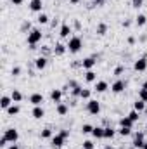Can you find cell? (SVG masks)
<instances>
[{
    "label": "cell",
    "instance_id": "cell-37",
    "mask_svg": "<svg viewBox=\"0 0 147 149\" xmlns=\"http://www.w3.org/2000/svg\"><path fill=\"white\" fill-rule=\"evenodd\" d=\"M139 99L144 101V102H147V90L146 88H140V90H139Z\"/></svg>",
    "mask_w": 147,
    "mask_h": 149
},
{
    "label": "cell",
    "instance_id": "cell-4",
    "mask_svg": "<svg viewBox=\"0 0 147 149\" xmlns=\"http://www.w3.org/2000/svg\"><path fill=\"white\" fill-rule=\"evenodd\" d=\"M3 137H5L10 144H14V142L19 141V132H17L16 128H5V130H3Z\"/></svg>",
    "mask_w": 147,
    "mask_h": 149
},
{
    "label": "cell",
    "instance_id": "cell-14",
    "mask_svg": "<svg viewBox=\"0 0 147 149\" xmlns=\"http://www.w3.org/2000/svg\"><path fill=\"white\" fill-rule=\"evenodd\" d=\"M14 104V101H12V97L10 95H2V99H0V108L5 111V109H9L10 106Z\"/></svg>",
    "mask_w": 147,
    "mask_h": 149
},
{
    "label": "cell",
    "instance_id": "cell-6",
    "mask_svg": "<svg viewBox=\"0 0 147 149\" xmlns=\"http://www.w3.org/2000/svg\"><path fill=\"white\" fill-rule=\"evenodd\" d=\"M126 85H128L126 80H119V78H118V80L111 85V90H112V94H121V92H125Z\"/></svg>",
    "mask_w": 147,
    "mask_h": 149
},
{
    "label": "cell",
    "instance_id": "cell-35",
    "mask_svg": "<svg viewBox=\"0 0 147 149\" xmlns=\"http://www.w3.org/2000/svg\"><path fill=\"white\" fill-rule=\"evenodd\" d=\"M81 90H83V87H81V85H76V87L71 88V95H73V97H80V95H81Z\"/></svg>",
    "mask_w": 147,
    "mask_h": 149
},
{
    "label": "cell",
    "instance_id": "cell-12",
    "mask_svg": "<svg viewBox=\"0 0 147 149\" xmlns=\"http://www.w3.org/2000/svg\"><path fill=\"white\" fill-rule=\"evenodd\" d=\"M107 88H109V83H107L106 80H97V81H95V87H94V90H95L97 94H104Z\"/></svg>",
    "mask_w": 147,
    "mask_h": 149
},
{
    "label": "cell",
    "instance_id": "cell-17",
    "mask_svg": "<svg viewBox=\"0 0 147 149\" xmlns=\"http://www.w3.org/2000/svg\"><path fill=\"white\" fill-rule=\"evenodd\" d=\"M30 9L33 10V12H42V9H43V2L42 0H30Z\"/></svg>",
    "mask_w": 147,
    "mask_h": 149
},
{
    "label": "cell",
    "instance_id": "cell-22",
    "mask_svg": "<svg viewBox=\"0 0 147 149\" xmlns=\"http://www.w3.org/2000/svg\"><path fill=\"white\" fill-rule=\"evenodd\" d=\"M133 125H135V121H132L128 116H123L121 120H119V127H126V128H133Z\"/></svg>",
    "mask_w": 147,
    "mask_h": 149
},
{
    "label": "cell",
    "instance_id": "cell-41",
    "mask_svg": "<svg viewBox=\"0 0 147 149\" xmlns=\"http://www.w3.org/2000/svg\"><path fill=\"white\" fill-rule=\"evenodd\" d=\"M132 5H133L135 9H140V7L144 5V0H132Z\"/></svg>",
    "mask_w": 147,
    "mask_h": 149
},
{
    "label": "cell",
    "instance_id": "cell-38",
    "mask_svg": "<svg viewBox=\"0 0 147 149\" xmlns=\"http://www.w3.org/2000/svg\"><path fill=\"white\" fill-rule=\"evenodd\" d=\"M123 73H125V66H118V68L114 70V76H121Z\"/></svg>",
    "mask_w": 147,
    "mask_h": 149
},
{
    "label": "cell",
    "instance_id": "cell-7",
    "mask_svg": "<svg viewBox=\"0 0 147 149\" xmlns=\"http://www.w3.org/2000/svg\"><path fill=\"white\" fill-rule=\"evenodd\" d=\"M133 70H135L137 73H142V71H146V70H147V56L139 57V59L133 63Z\"/></svg>",
    "mask_w": 147,
    "mask_h": 149
},
{
    "label": "cell",
    "instance_id": "cell-51",
    "mask_svg": "<svg viewBox=\"0 0 147 149\" xmlns=\"http://www.w3.org/2000/svg\"><path fill=\"white\" fill-rule=\"evenodd\" d=\"M140 42H147V35H142L140 37Z\"/></svg>",
    "mask_w": 147,
    "mask_h": 149
},
{
    "label": "cell",
    "instance_id": "cell-24",
    "mask_svg": "<svg viewBox=\"0 0 147 149\" xmlns=\"http://www.w3.org/2000/svg\"><path fill=\"white\" fill-rule=\"evenodd\" d=\"M5 113H7V116H16V114H19V113H21V108L14 102L9 109H5Z\"/></svg>",
    "mask_w": 147,
    "mask_h": 149
},
{
    "label": "cell",
    "instance_id": "cell-10",
    "mask_svg": "<svg viewBox=\"0 0 147 149\" xmlns=\"http://www.w3.org/2000/svg\"><path fill=\"white\" fill-rule=\"evenodd\" d=\"M62 88H52L50 90V101L52 102H55V104H59L61 101H62Z\"/></svg>",
    "mask_w": 147,
    "mask_h": 149
},
{
    "label": "cell",
    "instance_id": "cell-31",
    "mask_svg": "<svg viewBox=\"0 0 147 149\" xmlns=\"http://www.w3.org/2000/svg\"><path fill=\"white\" fill-rule=\"evenodd\" d=\"M49 19H50V17H49L45 12H40V14H38V17H37L38 24H49Z\"/></svg>",
    "mask_w": 147,
    "mask_h": 149
},
{
    "label": "cell",
    "instance_id": "cell-29",
    "mask_svg": "<svg viewBox=\"0 0 147 149\" xmlns=\"http://www.w3.org/2000/svg\"><path fill=\"white\" fill-rule=\"evenodd\" d=\"M31 30H33V28H31V23H30L28 19H26V21H23V24H21V33H26V35H28Z\"/></svg>",
    "mask_w": 147,
    "mask_h": 149
},
{
    "label": "cell",
    "instance_id": "cell-50",
    "mask_svg": "<svg viewBox=\"0 0 147 149\" xmlns=\"http://www.w3.org/2000/svg\"><path fill=\"white\" fill-rule=\"evenodd\" d=\"M74 28H76V30H80V28H81V24H80V21H78V19L74 21Z\"/></svg>",
    "mask_w": 147,
    "mask_h": 149
},
{
    "label": "cell",
    "instance_id": "cell-48",
    "mask_svg": "<svg viewBox=\"0 0 147 149\" xmlns=\"http://www.w3.org/2000/svg\"><path fill=\"white\" fill-rule=\"evenodd\" d=\"M10 2H12V5H21L24 0H10Z\"/></svg>",
    "mask_w": 147,
    "mask_h": 149
},
{
    "label": "cell",
    "instance_id": "cell-16",
    "mask_svg": "<svg viewBox=\"0 0 147 149\" xmlns=\"http://www.w3.org/2000/svg\"><path fill=\"white\" fill-rule=\"evenodd\" d=\"M31 116H33L35 120H42V118L45 116V109H43V106H33V109H31Z\"/></svg>",
    "mask_w": 147,
    "mask_h": 149
},
{
    "label": "cell",
    "instance_id": "cell-42",
    "mask_svg": "<svg viewBox=\"0 0 147 149\" xmlns=\"http://www.w3.org/2000/svg\"><path fill=\"white\" fill-rule=\"evenodd\" d=\"M49 54H50V50H49L47 47H42V49H40V56H45V57H47Z\"/></svg>",
    "mask_w": 147,
    "mask_h": 149
},
{
    "label": "cell",
    "instance_id": "cell-55",
    "mask_svg": "<svg viewBox=\"0 0 147 149\" xmlns=\"http://www.w3.org/2000/svg\"><path fill=\"white\" fill-rule=\"evenodd\" d=\"M144 114H146V116H147V108H146V109H144Z\"/></svg>",
    "mask_w": 147,
    "mask_h": 149
},
{
    "label": "cell",
    "instance_id": "cell-34",
    "mask_svg": "<svg viewBox=\"0 0 147 149\" xmlns=\"http://www.w3.org/2000/svg\"><path fill=\"white\" fill-rule=\"evenodd\" d=\"M118 134H119L121 137H128V135L132 134V128H126V127H119V128H118Z\"/></svg>",
    "mask_w": 147,
    "mask_h": 149
},
{
    "label": "cell",
    "instance_id": "cell-33",
    "mask_svg": "<svg viewBox=\"0 0 147 149\" xmlns=\"http://www.w3.org/2000/svg\"><path fill=\"white\" fill-rule=\"evenodd\" d=\"M90 95H92V90H90V88H83L80 99H83V101H90Z\"/></svg>",
    "mask_w": 147,
    "mask_h": 149
},
{
    "label": "cell",
    "instance_id": "cell-2",
    "mask_svg": "<svg viewBox=\"0 0 147 149\" xmlns=\"http://www.w3.org/2000/svg\"><path fill=\"white\" fill-rule=\"evenodd\" d=\"M42 37H43L42 30H38V28H33V30L28 33V37H26V42H28V45H30V47H33V45H38V43L42 42Z\"/></svg>",
    "mask_w": 147,
    "mask_h": 149
},
{
    "label": "cell",
    "instance_id": "cell-3",
    "mask_svg": "<svg viewBox=\"0 0 147 149\" xmlns=\"http://www.w3.org/2000/svg\"><path fill=\"white\" fill-rule=\"evenodd\" d=\"M97 59H99V56H97V54H94V56H90V57H85V59L81 61V68H83L85 71L94 70V66L97 64Z\"/></svg>",
    "mask_w": 147,
    "mask_h": 149
},
{
    "label": "cell",
    "instance_id": "cell-9",
    "mask_svg": "<svg viewBox=\"0 0 147 149\" xmlns=\"http://www.w3.org/2000/svg\"><path fill=\"white\" fill-rule=\"evenodd\" d=\"M33 64H35V68H37L38 71H43L47 68V64H49V59L45 56H38L37 59L33 61Z\"/></svg>",
    "mask_w": 147,
    "mask_h": 149
},
{
    "label": "cell",
    "instance_id": "cell-47",
    "mask_svg": "<svg viewBox=\"0 0 147 149\" xmlns=\"http://www.w3.org/2000/svg\"><path fill=\"white\" fill-rule=\"evenodd\" d=\"M106 0H94V5H104Z\"/></svg>",
    "mask_w": 147,
    "mask_h": 149
},
{
    "label": "cell",
    "instance_id": "cell-8",
    "mask_svg": "<svg viewBox=\"0 0 147 149\" xmlns=\"http://www.w3.org/2000/svg\"><path fill=\"white\" fill-rule=\"evenodd\" d=\"M64 141H66V137H62V135L57 132V134L50 139V144H52V148H54V149H59V148H62V146H64Z\"/></svg>",
    "mask_w": 147,
    "mask_h": 149
},
{
    "label": "cell",
    "instance_id": "cell-25",
    "mask_svg": "<svg viewBox=\"0 0 147 149\" xmlns=\"http://www.w3.org/2000/svg\"><path fill=\"white\" fill-rule=\"evenodd\" d=\"M92 135H94L95 139H104V127H94Z\"/></svg>",
    "mask_w": 147,
    "mask_h": 149
},
{
    "label": "cell",
    "instance_id": "cell-1",
    "mask_svg": "<svg viewBox=\"0 0 147 149\" xmlns=\"http://www.w3.org/2000/svg\"><path fill=\"white\" fill-rule=\"evenodd\" d=\"M83 49V40L80 37H71L69 40H68V52L69 54H78L80 50Z\"/></svg>",
    "mask_w": 147,
    "mask_h": 149
},
{
    "label": "cell",
    "instance_id": "cell-49",
    "mask_svg": "<svg viewBox=\"0 0 147 149\" xmlns=\"http://www.w3.org/2000/svg\"><path fill=\"white\" fill-rule=\"evenodd\" d=\"M9 149H21V148L17 146V142H14V144H10V146H9Z\"/></svg>",
    "mask_w": 147,
    "mask_h": 149
},
{
    "label": "cell",
    "instance_id": "cell-46",
    "mask_svg": "<svg viewBox=\"0 0 147 149\" xmlns=\"http://www.w3.org/2000/svg\"><path fill=\"white\" fill-rule=\"evenodd\" d=\"M130 26H132V21L130 19H125L123 21V28H130Z\"/></svg>",
    "mask_w": 147,
    "mask_h": 149
},
{
    "label": "cell",
    "instance_id": "cell-18",
    "mask_svg": "<svg viewBox=\"0 0 147 149\" xmlns=\"http://www.w3.org/2000/svg\"><path fill=\"white\" fill-rule=\"evenodd\" d=\"M69 111V108H68V104H64V102H59V104H55V113L59 114V116H66Z\"/></svg>",
    "mask_w": 147,
    "mask_h": 149
},
{
    "label": "cell",
    "instance_id": "cell-53",
    "mask_svg": "<svg viewBox=\"0 0 147 149\" xmlns=\"http://www.w3.org/2000/svg\"><path fill=\"white\" fill-rule=\"evenodd\" d=\"M69 2H71V3H80L81 0H69Z\"/></svg>",
    "mask_w": 147,
    "mask_h": 149
},
{
    "label": "cell",
    "instance_id": "cell-28",
    "mask_svg": "<svg viewBox=\"0 0 147 149\" xmlns=\"http://www.w3.org/2000/svg\"><path fill=\"white\" fill-rule=\"evenodd\" d=\"M144 144H146V139H140V137H135L133 142H132V146H133L135 149H142Z\"/></svg>",
    "mask_w": 147,
    "mask_h": 149
},
{
    "label": "cell",
    "instance_id": "cell-27",
    "mask_svg": "<svg viewBox=\"0 0 147 149\" xmlns=\"http://www.w3.org/2000/svg\"><path fill=\"white\" fill-rule=\"evenodd\" d=\"M116 130L112 127H104V139H114Z\"/></svg>",
    "mask_w": 147,
    "mask_h": 149
},
{
    "label": "cell",
    "instance_id": "cell-52",
    "mask_svg": "<svg viewBox=\"0 0 147 149\" xmlns=\"http://www.w3.org/2000/svg\"><path fill=\"white\" fill-rule=\"evenodd\" d=\"M142 88H146V90H147V80L144 81V83H142Z\"/></svg>",
    "mask_w": 147,
    "mask_h": 149
},
{
    "label": "cell",
    "instance_id": "cell-43",
    "mask_svg": "<svg viewBox=\"0 0 147 149\" xmlns=\"http://www.w3.org/2000/svg\"><path fill=\"white\" fill-rule=\"evenodd\" d=\"M59 134H61L62 137H66V139L69 137V130H66V128H62V130H59Z\"/></svg>",
    "mask_w": 147,
    "mask_h": 149
},
{
    "label": "cell",
    "instance_id": "cell-32",
    "mask_svg": "<svg viewBox=\"0 0 147 149\" xmlns=\"http://www.w3.org/2000/svg\"><path fill=\"white\" fill-rule=\"evenodd\" d=\"M126 116H128V118H130L132 121H135V123H137V121L140 120V113H139V111H135V109H133V111H130L128 114H126Z\"/></svg>",
    "mask_w": 147,
    "mask_h": 149
},
{
    "label": "cell",
    "instance_id": "cell-57",
    "mask_svg": "<svg viewBox=\"0 0 147 149\" xmlns=\"http://www.w3.org/2000/svg\"><path fill=\"white\" fill-rule=\"evenodd\" d=\"M109 149H116V148H109Z\"/></svg>",
    "mask_w": 147,
    "mask_h": 149
},
{
    "label": "cell",
    "instance_id": "cell-36",
    "mask_svg": "<svg viewBox=\"0 0 147 149\" xmlns=\"http://www.w3.org/2000/svg\"><path fill=\"white\" fill-rule=\"evenodd\" d=\"M92 130H94V127L90 125V123H85V125H81V134H92Z\"/></svg>",
    "mask_w": 147,
    "mask_h": 149
},
{
    "label": "cell",
    "instance_id": "cell-20",
    "mask_svg": "<svg viewBox=\"0 0 147 149\" xmlns=\"http://www.w3.org/2000/svg\"><path fill=\"white\" fill-rule=\"evenodd\" d=\"M135 24H137L139 28L146 26L147 24V16L146 14H137V17H135Z\"/></svg>",
    "mask_w": 147,
    "mask_h": 149
},
{
    "label": "cell",
    "instance_id": "cell-56",
    "mask_svg": "<svg viewBox=\"0 0 147 149\" xmlns=\"http://www.w3.org/2000/svg\"><path fill=\"white\" fill-rule=\"evenodd\" d=\"M146 130H147V123H146Z\"/></svg>",
    "mask_w": 147,
    "mask_h": 149
},
{
    "label": "cell",
    "instance_id": "cell-44",
    "mask_svg": "<svg viewBox=\"0 0 147 149\" xmlns=\"http://www.w3.org/2000/svg\"><path fill=\"white\" fill-rule=\"evenodd\" d=\"M7 142H9V141L2 135V139H0V148H5V146H7Z\"/></svg>",
    "mask_w": 147,
    "mask_h": 149
},
{
    "label": "cell",
    "instance_id": "cell-11",
    "mask_svg": "<svg viewBox=\"0 0 147 149\" xmlns=\"http://www.w3.org/2000/svg\"><path fill=\"white\" fill-rule=\"evenodd\" d=\"M52 52H54V56H64L66 52H68V45H64V43H61V42H57L55 45H54V49H52Z\"/></svg>",
    "mask_w": 147,
    "mask_h": 149
},
{
    "label": "cell",
    "instance_id": "cell-19",
    "mask_svg": "<svg viewBox=\"0 0 147 149\" xmlns=\"http://www.w3.org/2000/svg\"><path fill=\"white\" fill-rule=\"evenodd\" d=\"M85 81H88V83H95V81H97V73H95L94 70L85 71Z\"/></svg>",
    "mask_w": 147,
    "mask_h": 149
},
{
    "label": "cell",
    "instance_id": "cell-39",
    "mask_svg": "<svg viewBox=\"0 0 147 149\" xmlns=\"http://www.w3.org/2000/svg\"><path fill=\"white\" fill-rule=\"evenodd\" d=\"M10 74H12V76H19V74H21V68H19V66H14V68L10 70Z\"/></svg>",
    "mask_w": 147,
    "mask_h": 149
},
{
    "label": "cell",
    "instance_id": "cell-54",
    "mask_svg": "<svg viewBox=\"0 0 147 149\" xmlns=\"http://www.w3.org/2000/svg\"><path fill=\"white\" fill-rule=\"evenodd\" d=\"M142 149H147V141H146V144H144V148H142Z\"/></svg>",
    "mask_w": 147,
    "mask_h": 149
},
{
    "label": "cell",
    "instance_id": "cell-15",
    "mask_svg": "<svg viewBox=\"0 0 147 149\" xmlns=\"http://www.w3.org/2000/svg\"><path fill=\"white\" fill-rule=\"evenodd\" d=\"M71 26L68 24V23H62L61 24V30H59V37L61 38H71Z\"/></svg>",
    "mask_w": 147,
    "mask_h": 149
},
{
    "label": "cell",
    "instance_id": "cell-30",
    "mask_svg": "<svg viewBox=\"0 0 147 149\" xmlns=\"http://www.w3.org/2000/svg\"><path fill=\"white\" fill-rule=\"evenodd\" d=\"M10 97H12V101H14V102H21V101H23V94H21L17 88H14V90H12Z\"/></svg>",
    "mask_w": 147,
    "mask_h": 149
},
{
    "label": "cell",
    "instance_id": "cell-5",
    "mask_svg": "<svg viewBox=\"0 0 147 149\" xmlns=\"http://www.w3.org/2000/svg\"><path fill=\"white\" fill-rule=\"evenodd\" d=\"M87 111L90 113V114H94V116H97V114L101 113V102L95 101V99L87 101Z\"/></svg>",
    "mask_w": 147,
    "mask_h": 149
},
{
    "label": "cell",
    "instance_id": "cell-26",
    "mask_svg": "<svg viewBox=\"0 0 147 149\" xmlns=\"http://www.w3.org/2000/svg\"><path fill=\"white\" fill-rule=\"evenodd\" d=\"M52 137H54V134H52V128H49V127H45L40 132V139H52Z\"/></svg>",
    "mask_w": 147,
    "mask_h": 149
},
{
    "label": "cell",
    "instance_id": "cell-45",
    "mask_svg": "<svg viewBox=\"0 0 147 149\" xmlns=\"http://www.w3.org/2000/svg\"><path fill=\"white\" fill-rule=\"evenodd\" d=\"M126 42H128V45H135L137 38H135V37H128V40H126Z\"/></svg>",
    "mask_w": 147,
    "mask_h": 149
},
{
    "label": "cell",
    "instance_id": "cell-21",
    "mask_svg": "<svg viewBox=\"0 0 147 149\" xmlns=\"http://www.w3.org/2000/svg\"><path fill=\"white\" fill-rule=\"evenodd\" d=\"M95 33H97L99 37H104V35L107 33V24H106V23H99L97 28H95Z\"/></svg>",
    "mask_w": 147,
    "mask_h": 149
},
{
    "label": "cell",
    "instance_id": "cell-40",
    "mask_svg": "<svg viewBox=\"0 0 147 149\" xmlns=\"http://www.w3.org/2000/svg\"><path fill=\"white\" fill-rule=\"evenodd\" d=\"M94 142L92 141H83V149H94Z\"/></svg>",
    "mask_w": 147,
    "mask_h": 149
},
{
    "label": "cell",
    "instance_id": "cell-13",
    "mask_svg": "<svg viewBox=\"0 0 147 149\" xmlns=\"http://www.w3.org/2000/svg\"><path fill=\"white\" fill-rule=\"evenodd\" d=\"M30 102H31L33 106H42V104L45 102V97H43L42 94L35 92V94H31V95H30Z\"/></svg>",
    "mask_w": 147,
    "mask_h": 149
},
{
    "label": "cell",
    "instance_id": "cell-23",
    "mask_svg": "<svg viewBox=\"0 0 147 149\" xmlns=\"http://www.w3.org/2000/svg\"><path fill=\"white\" fill-rule=\"evenodd\" d=\"M147 108V102H144V101H140V99H137L135 102H133V109L139 113H144V109Z\"/></svg>",
    "mask_w": 147,
    "mask_h": 149
}]
</instances>
